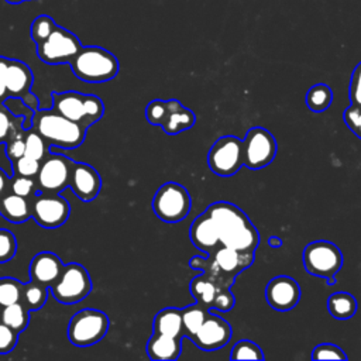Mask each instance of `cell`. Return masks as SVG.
Segmentation results:
<instances>
[{
	"mask_svg": "<svg viewBox=\"0 0 361 361\" xmlns=\"http://www.w3.org/2000/svg\"><path fill=\"white\" fill-rule=\"evenodd\" d=\"M34 82L30 66L18 59H8L6 71V97H20L32 110H38V99L31 92Z\"/></svg>",
	"mask_w": 361,
	"mask_h": 361,
	"instance_id": "obj_15",
	"label": "cell"
},
{
	"mask_svg": "<svg viewBox=\"0 0 361 361\" xmlns=\"http://www.w3.org/2000/svg\"><path fill=\"white\" fill-rule=\"evenodd\" d=\"M302 262L307 274L326 279L334 285L336 275L341 269L344 258L341 250L331 241L316 240L309 243L302 251Z\"/></svg>",
	"mask_w": 361,
	"mask_h": 361,
	"instance_id": "obj_6",
	"label": "cell"
},
{
	"mask_svg": "<svg viewBox=\"0 0 361 361\" xmlns=\"http://www.w3.org/2000/svg\"><path fill=\"white\" fill-rule=\"evenodd\" d=\"M168 102V116L162 124V128L166 134H179L185 130L193 127L196 117L190 109H186L176 99H169Z\"/></svg>",
	"mask_w": 361,
	"mask_h": 361,
	"instance_id": "obj_22",
	"label": "cell"
},
{
	"mask_svg": "<svg viewBox=\"0 0 361 361\" xmlns=\"http://www.w3.org/2000/svg\"><path fill=\"white\" fill-rule=\"evenodd\" d=\"M267 243H268V245L272 247V248H279V247L283 245V241H282L278 235H271V237H268Z\"/></svg>",
	"mask_w": 361,
	"mask_h": 361,
	"instance_id": "obj_49",
	"label": "cell"
},
{
	"mask_svg": "<svg viewBox=\"0 0 361 361\" xmlns=\"http://www.w3.org/2000/svg\"><path fill=\"white\" fill-rule=\"evenodd\" d=\"M71 214L69 202L59 193H35L31 199V217L44 228H58Z\"/></svg>",
	"mask_w": 361,
	"mask_h": 361,
	"instance_id": "obj_14",
	"label": "cell"
},
{
	"mask_svg": "<svg viewBox=\"0 0 361 361\" xmlns=\"http://www.w3.org/2000/svg\"><path fill=\"white\" fill-rule=\"evenodd\" d=\"M189 288L196 303L210 310L213 307V302L219 295V292L226 289L227 286L219 283L216 279H213L212 276L203 272L192 279Z\"/></svg>",
	"mask_w": 361,
	"mask_h": 361,
	"instance_id": "obj_24",
	"label": "cell"
},
{
	"mask_svg": "<svg viewBox=\"0 0 361 361\" xmlns=\"http://www.w3.org/2000/svg\"><path fill=\"white\" fill-rule=\"evenodd\" d=\"M265 299L272 309L288 312L299 303L300 286L295 278L289 275H278L267 283Z\"/></svg>",
	"mask_w": 361,
	"mask_h": 361,
	"instance_id": "obj_16",
	"label": "cell"
},
{
	"mask_svg": "<svg viewBox=\"0 0 361 361\" xmlns=\"http://www.w3.org/2000/svg\"><path fill=\"white\" fill-rule=\"evenodd\" d=\"M109 317L97 309H82L68 323V338L73 345L87 347L99 343L109 330Z\"/></svg>",
	"mask_w": 361,
	"mask_h": 361,
	"instance_id": "obj_8",
	"label": "cell"
},
{
	"mask_svg": "<svg viewBox=\"0 0 361 361\" xmlns=\"http://www.w3.org/2000/svg\"><path fill=\"white\" fill-rule=\"evenodd\" d=\"M39 164H41V161L27 157V155H23L21 158H18L16 162L11 164L13 175L35 178L38 173V169H39Z\"/></svg>",
	"mask_w": 361,
	"mask_h": 361,
	"instance_id": "obj_41",
	"label": "cell"
},
{
	"mask_svg": "<svg viewBox=\"0 0 361 361\" xmlns=\"http://www.w3.org/2000/svg\"><path fill=\"white\" fill-rule=\"evenodd\" d=\"M327 310L337 320L351 319L357 312V299L348 292H334L327 298Z\"/></svg>",
	"mask_w": 361,
	"mask_h": 361,
	"instance_id": "obj_26",
	"label": "cell"
},
{
	"mask_svg": "<svg viewBox=\"0 0 361 361\" xmlns=\"http://www.w3.org/2000/svg\"><path fill=\"white\" fill-rule=\"evenodd\" d=\"M254 252H241L230 247L220 245L214 252L199 257L195 255L189 261V267L200 269L219 283L231 288L235 276L254 262Z\"/></svg>",
	"mask_w": 361,
	"mask_h": 361,
	"instance_id": "obj_3",
	"label": "cell"
},
{
	"mask_svg": "<svg viewBox=\"0 0 361 361\" xmlns=\"http://www.w3.org/2000/svg\"><path fill=\"white\" fill-rule=\"evenodd\" d=\"M80 49L79 38L59 25L55 27L47 39L37 44L38 58L48 65L69 63Z\"/></svg>",
	"mask_w": 361,
	"mask_h": 361,
	"instance_id": "obj_12",
	"label": "cell"
},
{
	"mask_svg": "<svg viewBox=\"0 0 361 361\" xmlns=\"http://www.w3.org/2000/svg\"><path fill=\"white\" fill-rule=\"evenodd\" d=\"M56 24L55 21L49 17V16H38L32 24H31V38L35 44L42 42L44 39H47L49 37V34L55 30Z\"/></svg>",
	"mask_w": 361,
	"mask_h": 361,
	"instance_id": "obj_35",
	"label": "cell"
},
{
	"mask_svg": "<svg viewBox=\"0 0 361 361\" xmlns=\"http://www.w3.org/2000/svg\"><path fill=\"white\" fill-rule=\"evenodd\" d=\"M214 221L220 244L241 252H254L259 244V233L248 216L230 202H214L204 210Z\"/></svg>",
	"mask_w": 361,
	"mask_h": 361,
	"instance_id": "obj_1",
	"label": "cell"
},
{
	"mask_svg": "<svg viewBox=\"0 0 361 361\" xmlns=\"http://www.w3.org/2000/svg\"><path fill=\"white\" fill-rule=\"evenodd\" d=\"M69 65L78 79L89 83L109 82L120 69L117 58L102 47H82Z\"/></svg>",
	"mask_w": 361,
	"mask_h": 361,
	"instance_id": "obj_4",
	"label": "cell"
},
{
	"mask_svg": "<svg viewBox=\"0 0 361 361\" xmlns=\"http://www.w3.org/2000/svg\"><path fill=\"white\" fill-rule=\"evenodd\" d=\"M48 290H49V288H47L41 283H37L34 281H30L28 283H24V286H23L21 302L30 312L38 310L45 305L47 298H48Z\"/></svg>",
	"mask_w": 361,
	"mask_h": 361,
	"instance_id": "obj_31",
	"label": "cell"
},
{
	"mask_svg": "<svg viewBox=\"0 0 361 361\" xmlns=\"http://www.w3.org/2000/svg\"><path fill=\"white\" fill-rule=\"evenodd\" d=\"M10 190L27 199H32L37 193V183L34 178H27L21 175H13L10 178Z\"/></svg>",
	"mask_w": 361,
	"mask_h": 361,
	"instance_id": "obj_37",
	"label": "cell"
},
{
	"mask_svg": "<svg viewBox=\"0 0 361 361\" xmlns=\"http://www.w3.org/2000/svg\"><path fill=\"white\" fill-rule=\"evenodd\" d=\"M18 334L20 333L13 330L11 327L0 323V354H8L10 351L14 350L18 340Z\"/></svg>",
	"mask_w": 361,
	"mask_h": 361,
	"instance_id": "obj_44",
	"label": "cell"
},
{
	"mask_svg": "<svg viewBox=\"0 0 361 361\" xmlns=\"http://www.w3.org/2000/svg\"><path fill=\"white\" fill-rule=\"evenodd\" d=\"M24 117L14 116L7 106L0 102V144H6L13 135L25 131Z\"/></svg>",
	"mask_w": 361,
	"mask_h": 361,
	"instance_id": "obj_30",
	"label": "cell"
},
{
	"mask_svg": "<svg viewBox=\"0 0 361 361\" xmlns=\"http://www.w3.org/2000/svg\"><path fill=\"white\" fill-rule=\"evenodd\" d=\"M6 1L10 4H18V3H23L24 0H6Z\"/></svg>",
	"mask_w": 361,
	"mask_h": 361,
	"instance_id": "obj_50",
	"label": "cell"
},
{
	"mask_svg": "<svg viewBox=\"0 0 361 361\" xmlns=\"http://www.w3.org/2000/svg\"><path fill=\"white\" fill-rule=\"evenodd\" d=\"M52 109L69 120L80 123L86 128L99 121L104 113V104L100 97L75 90L54 92Z\"/></svg>",
	"mask_w": 361,
	"mask_h": 361,
	"instance_id": "obj_5",
	"label": "cell"
},
{
	"mask_svg": "<svg viewBox=\"0 0 361 361\" xmlns=\"http://www.w3.org/2000/svg\"><path fill=\"white\" fill-rule=\"evenodd\" d=\"M69 188L80 200L92 202L100 193L102 178L92 165L72 161Z\"/></svg>",
	"mask_w": 361,
	"mask_h": 361,
	"instance_id": "obj_18",
	"label": "cell"
},
{
	"mask_svg": "<svg viewBox=\"0 0 361 361\" xmlns=\"http://www.w3.org/2000/svg\"><path fill=\"white\" fill-rule=\"evenodd\" d=\"M17 251V240L7 228H0V264L8 262L14 258Z\"/></svg>",
	"mask_w": 361,
	"mask_h": 361,
	"instance_id": "obj_40",
	"label": "cell"
},
{
	"mask_svg": "<svg viewBox=\"0 0 361 361\" xmlns=\"http://www.w3.org/2000/svg\"><path fill=\"white\" fill-rule=\"evenodd\" d=\"M0 214L10 223H24L31 217V200L10 190L0 199Z\"/></svg>",
	"mask_w": 361,
	"mask_h": 361,
	"instance_id": "obj_23",
	"label": "cell"
},
{
	"mask_svg": "<svg viewBox=\"0 0 361 361\" xmlns=\"http://www.w3.org/2000/svg\"><path fill=\"white\" fill-rule=\"evenodd\" d=\"M233 330L227 320L209 312L206 320L193 336L192 341L203 351H214L224 347L231 338Z\"/></svg>",
	"mask_w": 361,
	"mask_h": 361,
	"instance_id": "obj_17",
	"label": "cell"
},
{
	"mask_svg": "<svg viewBox=\"0 0 361 361\" xmlns=\"http://www.w3.org/2000/svg\"><path fill=\"white\" fill-rule=\"evenodd\" d=\"M234 303H235V298L234 295L231 293L230 288H226L223 290L219 292V295L216 296L214 302H213V307L214 310H219V312H228L234 307Z\"/></svg>",
	"mask_w": 361,
	"mask_h": 361,
	"instance_id": "obj_46",
	"label": "cell"
},
{
	"mask_svg": "<svg viewBox=\"0 0 361 361\" xmlns=\"http://www.w3.org/2000/svg\"><path fill=\"white\" fill-rule=\"evenodd\" d=\"M0 323H1V322H0Z\"/></svg>",
	"mask_w": 361,
	"mask_h": 361,
	"instance_id": "obj_52",
	"label": "cell"
},
{
	"mask_svg": "<svg viewBox=\"0 0 361 361\" xmlns=\"http://www.w3.org/2000/svg\"><path fill=\"white\" fill-rule=\"evenodd\" d=\"M31 128L42 135L48 145L62 149H75L80 147L87 130L80 123L69 120L54 109L35 110Z\"/></svg>",
	"mask_w": 361,
	"mask_h": 361,
	"instance_id": "obj_2",
	"label": "cell"
},
{
	"mask_svg": "<svg viewBox=\"0 0 361 361\" xmlns=\"http://www.w3.org/2000/svg\"><path fill=\"white\" fill-rule=\"evenodd\" d=\"M154 333L166 334L172 337H183L182 310L175 307H165L154 317Z\"/></svg>",
	"mask_w": 361,
	"mask_h": 361,
	"instance_id": "obj_25",
	"label": "cell"
},
{
	"mask_svg": "<svg viewBox=\"0 0 361 361\" xmlns=\"http://www.w3.org/2000/svg\"><path fill=\"white\" fill-rule=\"evenodd\" d=\"M3 103L7 106V109L14 114V116H20L24 117V128L30 130L32 126V117H34V111L28 104H25V102L20 97H6L3 100Z\"/></svg>",
	"mask_w": 361,
	"mask_h": 361,
	"instance_id": "obj_36",
	"label": "cell"
},
{
	"mask_svg": "<svg viewBox=\"0 0 361 361\" xmlns=\"http://www.w3.org/2000/svg\"><path fill=\"white\" fill-rule=\"evenodd\" d=\"M231 360H264L265 355L262 348L251 340L237 341L230 353Z\"/></svg>",
	"mask_w": 361,
	"mask_h": 361,
	"instance_id": "obj_34",
	"label": "cell"
},
{
	"mask_svg": "<svg viewBox=\"0 0 361 361\" xmlns=\"http://www.w3.org/2000/svg\"><path fill=\"white\" fill-rule=\"evenodd\" d=\"M189 237H190L192 244L197 250L203 251L206 255L214 252L221 245L217 227H216L213 219L206 212L199 214L192 221L190 228H189Z\"/></svg>",
	"mask_w": 361,
	"mask_h": 361,
	"instance_id": "obj_19",
	"label": "cell"
},
{
	"mask_svg": "<svg viewBox=\"0 0 361 361\" xmlns=\"http://www.w3.org/2000/svg\"><path fill=\"white\" fill-rule=\"evenodd\" d=\"M23 286L18 279L11 276L0 278V309L16 302H21Z\"/></svg>",
	"mask_w": 361,
	"mask_h": 361,
	"instance_id": "obj_32",
	"label": "cell"
},
{
	"mask_svg": "<svg viewBox=\"0 0 361 361\" xmlns=\"http://www.w3.org/2000/svg\"><path fill=\"white\" fill-rule=\"evenodd\" d=\"M209 309L200 306L199 303L190 305L185 309H182V323H183V336H186L189 340L193 338V336L197 333L203 322L206 320L209 314Z\"/></svg>",
	"mask_w": 361,
	"mask_h": 361,
	"instance_id": "obj_29",
	"label": "cell"
},
{
	"mask_svg": "<svg viewBox=\"0 0 361 361\" xmlns=\"http://www.w3.org/2000/svg\"><path fill=\"white\" fill-rule=\"evenodd\" d=\"M278 151V144L271 131L264 127H252L245 133L243 140L244 166L258 171L269 165Z\"/></svg>",
	"mask_w": 361,
	"mask_h": 361,
	"instance_id": "obj_10",
	"label": "cell"
},
{
	"mask_svg": "<svg viewBox=\"0 0 361 361\" xmlns=\"http://www.w3.org/2000/svg\"><path fill=\"white\" fill-rule=\"evenodd\" d=\"M348 97L351 104L361 107V62H358L351 73L350 87H348Z\"/></svg>",
	"mask_w": 361,
	"mask_h": 361,
	"instance_id": "obj_45",
	"label": "cell"
},
{
	"mask_svg": "<svg viewBox=\"0 0 361 361\" xmlns=\"http://www.w3.org/2000/svg\"><path fill=\"white\" fill-rule=\"evenodd\" d=\"M72 159L63 154L48 152L35 176L37 193H61L69 186Z\"/></svg>",
	"mask_w": 361,
	"mask_h": 361,
	"instance_id": "obj_13",
	"label": "cell"
},
{
	"mask_svg": "<svg viewBox=\"0 0 361 361\" xmlns=\"http://www.w3.org/2000/svg\"><path fill=\"white\" fill-rule=\"evenodd\" d=\"M0 322L17 333H21L30 323V310L24 306L23 302L11 303L0 309Z\"/></svg>",
	"mask_w": 361,
	"mask_h": 361,
	"instance_id": "obj_27",
	"label": "cell"
},
{
	"mask_svg": "<svg viewBox=\"0 0 361 361\" xmlns=\"http://www.w3.org/2000/svg\"><path fill=\"white\" fill-rule=\"evenodd\" d=\"M348 357L344 350L331 343L317 344L312 351V360H338L345 361Z\"/></svg>",
	"mask_w": 361,
	"mask_h": 361,
	"instance_id": "obj_39",
	"label": "cell"
},
{
	"mask_svg": "<svg viewBox=\"0 0 361 361\" xmlns=\"http://www.w3.org/2000/svg\"><path fill=\"white\" fill-rule=\"evenodd\" d=\"M192 207V199L185 186L176 182H165L152 197V210L165 223L183 220Z\"/></svg>",
	"mask_w": 361,
	"mask_h": 361,
	"instance_id": "obj_7",
	"label": "cell"
},
{
	"mask_svg": "<svg viewBox=\"0 0 361 361\" xmlns=\"http://www.w3.org/2000/svg\"><path fill=\"white\" fill-rule=\"evenodd\" d=\"M49 290L59 303L73 305L90 293L92 279L83 265L71 262L63 265L58 279L49 286Z\"/></svg>",
	"mask_w": 361,
	"mask_h": 361,
	"instance_id": "obj_9",
	"label": "cell"
},
{
	"mask_svg": "<svg viewBox=\"0 0 361 361\" xmlns=\"http://www.w3.org/2000/svg\"><path fill=\"white\" fill-rule=\"evenodd\" d=\"M24 1H25V0H24Z\"/></svg>",
	"mask_w": 361,
	"mask_h": 361,
	"instance_id": "obj_51",
	"label": "cell"
},
{
	"mask_svg": "<svg viewBox=\"0 0 361 361\" xmlns=\"http://www.w3.org/2000/svg\"><path fill=\"white\" fill-rule=\"evenodd\" d=\"M343 120L345 126L361 140V107L350 103L343 113Z\"/></svg>",
	"mask_w": 361,
	"mask_h": 361,
	"instance_id": "obj_43",
	"label": "cell"
},
{
	"mask_svg": "<svg viewBox=\"0 0 361 361\" xmlns=\"http://www.w3.org/2000/svg\"><path fill=\"white\" fill-rule=\"evenodd\" d=\"M62 268L63 264L56 254L51 251L38 252L30 264V281L49 288L58 279Z\"/></svg>",
	"mask_w": 361,
	"mask_h": 361,
	"instance_id": "obj_20",
	"label": "cell"
},
{
	"mask_svg": "<svg viewBox=\"0 0 361 361\" xmlns=\"http://www.w3.org/2000/svg\"><path fill=\"white\" fill-rule=\"evenodd\" d=\"M166 116H168V102L166 100L155 99V100H151L145 107L147 121L152 126L162 127Z\"/></svg>",
	"mask_w": 361,
	"mask_h": 361,
	"instance_id": "obj_38",
	"label": "cell"
},
{
	"mask_svg": "<svg viewBox=\"0 0 361 361\" xmlns=\"http://www.w3.org/2000/svg\"><path fill=\"white\" fill-rule=\"evenodd\" d=\"M306 106L314 113L327 110L333 103V90L326 83H316L309 87L305 97Z\"/></svg>",
	"mask_w": 361,
	"mask_h": 361,
	"instance_id": "obj_28",
	"label": "cell"
},
{
	"mask_svg": "<svg viewBox=\"0 0 361 361\" xmlns=\"http://www.w3.org/2000/svg\"><path fill=\"white\" fill-rule=\"evenodd\" d=\"M27 131V130H25ZM25 131L18 133L13 135L7 142H6V155L8 161L13 164L23 155H25Z\"/></svg>",
	"mask_w": 361,
	"mask_h": 361,
	"instance_id": "obj_42",
	"label": "cell"
},
{
	"mask_svg": "<svg viewBox=\"0 0 361 361\" xmlns=\"http://www.w3.org/2000/svg\"><path fill=\"white\" fill-rule=\"evenodd\" d=\"M182 350V337L152 333L147 343V354L154 361L178 360Z\"/></svg>",
	"mask_w": 361,
	"mask_h": 361,
	"instance_id": "obj_21",
	"label": "cell"
},
{
	"mask_svg": "<svg viewBox=\"0 0 361 361\" xmlns=\"http://www.w3.org/2000/svg\"><path fill=\"white\" fill-rule=\"evenodd\" d=\"M10 192V176L0 168V199Z\"/></svg>",
	"mask_w": 361,
	"mask_h": 361,
	"instance_id": "obj_48",
	"label": "cell"
},
{
	"mask_svg": "<svg viewBox=\"0 0 361 361\" xmlns=\"http://www.w3.org/2000/svg\"><path fill=\"white\" fill-rule=\"evenodd\" d=\"M48 142L35 130L25 131V155L42 161L48 154Z\"/></svg>",
	"mask_w": 361,
	"mask_h": 361,
	"instance_id": "obj_33",
	"label": "cell"
},
{
	"mask_svg": "<svg viewBox=\"0 0 361 361\" xmlns=\"http://www.w3.org/2000/svg\"><path fill=\"white\" fill-rule=\"evenodd\" d=\"M207 165L219 176H233L244 165L243 140L235 135H223L217 138L209 149Z\"/></svg>",
	"mask_w": 361,
	"mask_h": 361,
	"instance_id": "obj_11",
	"label": "cell"
},
{
	"mask_svg": "<svg viewBox=\"0 0 361 361\" xmlns=\"http://www.w3.org/2000/svg\"><path fill=\"white\" fill-rule=\"evenodd\" d=\"M8 65V58L0 56V102L6 99V71Z\"/></svg>",
	"mask_w": 361,
	"mask_h": 361,
	"instance_id": "obj_47",
	"label": "cell"
}]
</instances>
